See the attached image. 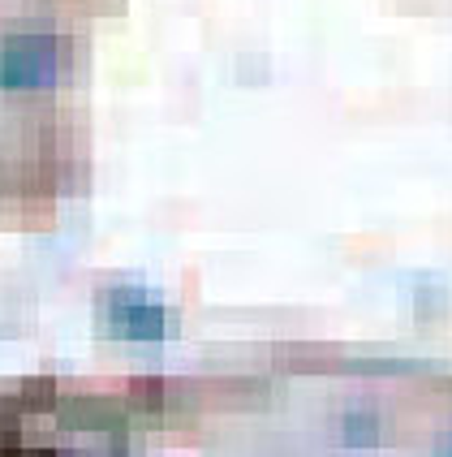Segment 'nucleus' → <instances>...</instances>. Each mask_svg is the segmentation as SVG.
<instances>
[{
	"label": "nucleus",
	"mask_w": 452,
	"mask_h": 457,
	"mask_svg": "<svg viewBox=\"0 0 452 457\" xmlns=\"http://www.w3.org/2000/svg\"><path fill=\"white\" fill-rule=\"evenodd\" d=\"M74 48L61 35H13L0 48V87L9 91H48L70 78Z\"/></svg>",
	"instance_id": "f257e3e1"
},
{
	"label": "nucleus",
	"mask_w": 452,
	"mask_h": 457,
	"mask_svg": "<svg viewBox=\"0 0 452 457\" xmlns=\"http://www.w3.org/2000/svg\"><path fill=\"white\" fill-rule=\"evenodd\" d=\"M103 320H108L112 337H126V341H160L168 332L164 306L147 303L138 289H117L103 306Z\"/></svg>",
	"instance_id": "f03ea898"
},
{
	"label": "nucleus",
	"mask_w": 452,
	"mask_h": 457,
	"mask_svg": "<svg viewBox=\"0 0 452 457\" xmlns=\"http://www.w3.org/2000/svg\"><path fill=\"white\" fill-rule=\"evenodd\" d=\"M341 436H345V445H353V449H362V445H375V440H379L375 414H349V419L341 423Z\"/></svg>",
	"instance_id": "7ed1b4c3"
}]
</instances>
